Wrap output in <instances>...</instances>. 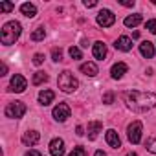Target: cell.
<instances>
[{"label": "cell", "instance_id": "6da1fadb", "mask_svg": "<svg viewBox=\"0 0 156 156\" xmlns=\"http://www.w3.org/2000/svg\"><path fill=\"white\" fill-rule=\"evenodd\" d=\"M121 98H123V103L127 105V108L136 114H143L156 107V94H152V92L129 90V92H123Z\"/></svg>", "mask_w": 156, "mask_h": 156}, {"label": "cell", "instance_id": "7a4b0ae2", "mask_svg": "<svg viewBox=\"0 0 156 156\" xmlns=\"http://www.w3.org/2000/svg\"><path fill=\"white\" fill-rule=\"evenodd\" d=\"M22 33V26L17 20H9L2 26V31H0V41H2L4 46H11L17 42V39Z\"/></svg>", "mask_w": 156, "mask_h": 156}, {"label": "cell", "instance_id": "3957f363", "mask_svg": "<svg viewBox=\"0 0 156 156\" xmlns=\"http://www.w3.org/2000/svg\"><path fill=\"white\" fill-rule=\"evenodd\" d=\"M57 85H59V88H61L62 92H66V94H72V92H75L77 88H79V81H77V77H75L72 72H68V70H64V72L59 73Z\"/></svg>", "mask_w": 156, "mask_h": 156}, {"label": "cell", "instance_id": "277c9868", "mask_svg": "<svg viewBox=\"0 0 156 156\" xmlns=\"http://www.w3.org/2000/svg\"><path fill=\"white\" fill-rule=\"evenodd\" d=\"M26 110L28 108H26V105L22 101H13V103H9L6 107V116L11 118V119H19V118H22L26 114Z\"/></svg>", "mask_w": 156, "mask_h": 156}, {"label": "cell", "instance_id": "5b68a950", "mask_svg": "<svg viewBox=\"0 0 156 156\" xmlns=\"http://www.w3.org/2000/svg\"><path fill=\"white\" fill-rule=\"evenodd\" d=\"M141 132H143V125L141 121H132L129 127H127V138L130 143H140L141 141Z\"/></svg>", "mask_w": 156, "mask_h": 156}, {"label": "cell", "instance_id": "8992f818", "mask_svg": "<svg viewBox=\"0 0 156 156\" xmlns=\"http://www.w3.org/2000/svg\"><path fill=\"white\" fill-rule=\"evenodd\" d=\"M116 22V15L110 11V9H101L98 13V24L101 28H110L112 24Z\"/></svg>", "mask_w": 156, "mask_h": 156}, {"label": "cell", "instance_id": "52a82bcc", "mask_svg": "<svg viewBox=\"0 0 156 156\" xmlns=\"http://www.w3.org/2000/svg\"><path fill=\"white\" fill-rule=\"evenodd\" d=\"M53 118L59 121V123H62V121H66L68 118H70V114H72V110H70V107L66 105V103H59V105H55V108H53Z\"/></svg>", "mask_w": 156, "mask_h": 156}, {"label": "cell", "instance_id": "ba28073f", "mask_svg": "<svg viewBox=\"0 0 156 156\" xmlns=\"http://www.w3.org/2000/svg\"><path fill=\"white\" fill-rule=\"evenodd\" d=\"M9 90L11 92H24L26 90V87H28V81H26V77L24 75H20V73H15L13 77H11V83H9Z\"/></svg>", "mask_w": 156, "mask_h": 156}, {"label": "cell", "instance_id": "9c48e42d", "mask_svg": "<svg viewBox=\"0 0 156 156\" xmlns=\"http://www.w3.org/2000/svg\"><path fill=\"white\" fill-rule=\"evenodd\" d=\"M127 70H129V66H127L123 61L114 62L112 68H110V77H112V79H121V77L127 73Z\"/></svg>", "mask_w": 156, "mask_h": 156}, {"label": "cell", "instance_id": "30bf717a", "mask_svg": "<svg viewBox=\"0 0 156 156\" xmlns=\"http://www.w3.org/2000/svg\"><path fill=\"white\" fill-rule=\"evenodd\" d=\"M50 154L51 156H64V141L61 138H53L50 141Z\"/></svg>", "mask_w": 156, "mask_h": 156}, {"label": "cell", "instance_id": "8fae6325", "mask_svg": "<svg viewBox=\"0 0 156 156\" xmlns=\"http://www.w3.org/2000/svg\"><path fill=\"white\" fill-rule=\"evenodd\" d=\"M92 53H94V57H96L98 61H105V57H107V44L101 42V41L94 42V46H92Z\"/></svg>", "mask_w": 156, "mask_h": 156}, {"label": "cell", "instance_id": "7c38bea8", "mask_svg": "<svg viewBox=\"0 0 156 156\" xmlns=\"http://www.w3.org/2000/svg\"><path fill=\"white\" fill-rule=\"evenodd\" d=\"M105 140H107V143H108L112 149H119V147H121V140H119V136H118V132H116L114 129H108V130H107Z\"/></svg>", "mask_w": 156, "mask_h": 156}, {"label": "cell", "instance_id": "4fadbf2b", "mask_svg": "<svg viewBox=\"0 0 156 156\" xmlns=\"http://www.w3.org/2000/svg\"><path fill=\"white\" fill-rule=\"evenodd\" d=\"M116 50H119V51H130L132 50V39L130 37H127V35H121L118 41H116Z\"/></svg>", "mask_w": 156, "mask_h": 156}, {"label": "cell", "instance_id": "5bb4252c", "mask_svg": "<svg viewBox=\"0 0 156 156\" xmlns=\"http://www.w3.org/2000/svg\"><path fill=\"white\" fill-rule=\"evenodd\" d=\"M39 140H41V134H39L37 130H28V132L22 134V143L28 145V147H33Z\"/></svg>", "mask_w": 156, "mask_h": 156}, {"label": "cell", "instance_id": "9a60e30c", "mask_svg": "<svg viewBox=\"0 0 156 156\" xmlns=\"http://www.w3.org/2000/svg\"><path fill=\"white\" fill-rule=\"evenodd\" d=\"M154 44L152 42H149V41H143L141 44H140V53L145 57V59H152L154 57Z\"/></svg>", "mask_w": 156, "mask_h": 156}, {"label": "cell", "instance_id": "2e32d148", "mask_svg": "<svg viewBox=\"0 0 156 156\" xmlns=\"http://www.w3.org/2000/svg\"><path fill=\"white\" fill-rule=\"evenodd\" d=\"M81 72H83L85 75H88V77H96L99 70H98V64H96V62L88 61V62H83V64H81Z\"/></svg>", "mask_w": 156, "mask_h": 156}, {"label": "cell", "instance_id": "e0dca14e", "mask_svg": "<svg viewBox=\"0 0 156 156\" xmlns=\"http://www.w3.org/2000/svg\"><path fill=\"white\" fill-rule=\"evenodd\" d=\"M53 99H55V92H53V90H41V92H39V103H41L42 107L50 105Z\"/></svg>", "mask_w": 156, "mask_h": 156}, {"label": "cell", "instance_id": "ac0fdd59", "mask_svg": "<svg viewBox=\"0 0 156 156\" xmlns=\"http://www.w3.org/2000/svg\"><path fill=\"white\" fill-rule=\"evenodd\" d=\"M101 130H103L101 121H90L88 123V140H96Z\"/></svg>", "mask_w": 156, "mask_h": 156}, {"label": "cell", "instance_id": "d6986e66", "mask_svg": "<svg viewBox=\"0 0 156 156\" xmlns=\"http://www.w3.org/2000/svg\"><path fill=\"white\" fill-rule=\"evenodd\" d=\"M20 13H22L24 17H28V19H33V17L37 15V8H35V4H31V2H24V4L20 6Z\"/></svg>", "mask_w": 156, "mask_h": 156}, {"label": "cell", "instance_id": "ffe728a7", "mask_svg": "<svg viewBox=\"0 0 156 156\" xmlns=\"http://www.w3.org/2000/svg\"><path fill=\"white\" fill-rule=\"evenodd\" d=\"M141 20H143L141 13H134V15H129V17H125L123 24H125L127 28H136L138 24H141Z\"/></svg>", "mask_w": 156, "mask_h": 156}, {"label": "cell", "instance_id": "44dd1931", "mask_svg": "<svg viewBox=\"0 0 156 156\" xmlns=\"http://www.w3.org/2000/svg\"><path fill=\"white\" fill-rule=\"evenodd\" d=\"M46 81H48V75H46L44 72H35V73H33L31 83H33L35 87H39V85H42V83H46Z\"/></svg>", "mask_w": 156, "mask_h": 156}, {"label": "cell", "instance_id": "7402d4cb", "mask_svg": "<svg viewBox=\"0 0 156 156\" xmlns=\"http://www.w3.org/2000/svg\"><path fill=\"white\" fill-rule=\"evenodd\" d=\"M44 37H46V30L41 26V28H37L33 33H31V41H35V42H39V41H44Z\"/></svg>", "mask_w": 156, "mask_h": 156}, {"label": "cell", "instance_id": "603a6c76", "mask_svg": "<svg viewBox=\"0 0 156 156\" xmlns=\"http://www.w3.org/2000/svg\"><path fill=\"white\" fill-rule=\"evenodd\" d=\"M68 53H70V57H72L73 61H79V59H83V53H81V50L77 48V46H72V48L68 50Z\"/></svg>", "mask_w": 156, "mask_h": 156}, {"label": "cell", "instance_id": "cb8c5ba5", "mask_svg": "<svg viewBox=\"0 0 156 156\" xmlns=\"http://www.w3.org/2000/svg\"><path fill=\"white\" fill-rule=\"evenodd\" d=\"M145 145H147V151H149V152L156 154V138H149Z\"/></svg>", "mask_w": 156, "mask_h": 156}, {"label": "cell", "instance_id": "d4e9b609", "mask_svg": "<svg viewBox=\"0 0 156 156\" xmlns=\"http://www.w3.org/2000/svg\"><path fill=\"white\" fill-rule=\"evenodd\" d=\"M13 9H15V6H13L11 2H0V11L9 13V11H13Z\"/></svg>", "mask_w": 156, "mask_h": 156}, {"label": "cell", "instance_id": "484cf974", "mask_svg": "<svg viewBox=\"0 0 156 156\" xmlns=\"http://www.w3.org/2000/svg\"><path fill=\"white\" fill-rule=\"evenodd\" d=\"M68 156H87V151H85V147H73V151Z\"/></svg>", "mask_w": 156, "mask_h": 156}, {"label": "cell", "instance_id": "4316f807", "mask_svg": "<svg viewBox=\"0 0 156 156\" xmlns=\"http://www.w3.org/2000/svg\"><path fill=\"white\" fill-rule=\"evenodd\" d=\"M51 57H53V61H55V62L62 61V50H61V48H53V51H51Z\"/></svg>", "mask_w": 156, "mask_h": 156}, {"label": "cell", "instance_id": "83f0119b", "mask_svg": "<svg viewBox=\"0 0 156 156\" xmlns=\"http://www.w3.org/2000/svg\"><path fill=\"white\" fill-rule=\"evenodd\" d=\"M145 30H149L151 33H156V20H154V19L147 20V22H145Z\"/></svg>", "mask_w": 156, "mask_h": 156}, {"label": "cell", "instance_id": "f1b7e54d", "mask_svg": "<svg viewBox=\"0 0 156 156\" xmlns=\"http://www.w3.org/2000/svg\"><path fill=\"white\" fill-rule=\"evenodd\" d=\"M103 103H105V105H112V103H114V94H112V92L103 94Z\"/></svg>", "mask_w": 156, "mask_h": 156}, {"label": "cell", "instance_id": "f546056e", "mask_svg": "<svg viewBox=\"0 0 156 156\" xmlns=\"http://www.w3.org/2000/svg\"><path fill=\"white\" fill-rule=\"evenodd\" d=\"M42 62H44V55H42V53H35V55H33V64L41 66Z\"/></svg>", "mask_w": 156, "mask_h": 156}, {"label": "cell", "instance_id": "4dcf8cb0", "mask_svg": "<svg viewBox=\"0 0 156 156\" xmlns=\"http://www.w3.org/2000/svg\"><path fill=\"white\" fill-rule=\"evenodd\" d=\"M119 4H121V6H125V8H134V4H136V2H134V0H119Z\"/></svg>", "mask_w": 156, "mask_h": 156}, {"label": "cell", "instance_id": "1f68e13d", "mask_svg": "<svg viewBox=\"0 0 156 156\" xmlns=\"http://www.w3.org/2000/svg\"><path fill=\"white\" fill-rule=\"evenodd\" d=\"M87 8H96L98 6V2H96V0H85V2H83Z\"/></svg>", "mask_w": 156, "mask_h": 156}, {"label": "cell", "instance_id": "d6a6232c", "mask_svg": "<svg viewBox=\"0 0 156 156\" xmlns=\"http://www.w3.org/2000/svg\"><path fill=\"white\" fill-rule=\"evenodd\" d=\"M8 73V66H6V62H2L0 64V75H6Z\"/></svg>", "mask_w": 156, "mask_h": 156}, {"label": "cell", "instance_id": "836d02e7", "mask_svg": "<svg viewBox=\"0 0 156 156\" xmlns=\"http://www.w3.org/2000/svg\"><path fill=\"white\" fill-rule=\"evenodd\" d=\"M75 134H77V136H83V134H85V129H83L81 125H77V129H75Z\"/></svg>", "mask_w": 156, "mask_h": 156}, {"label": "cell", "instance_id": "e575fe53", "mask_svg": "<svg viewBox=\"0 0 156 156\" xmlns=\"http://www.w3.org/2000/svg\"><path fill=\"white\" fill-rule=\"evenodd\" d=\"M24 156H42V154H41L39 151H28V152H26Z\"/></svg>", "mask_w": 156, "mask_h": 156}, {"label": "cell", "instance_id": "d590c367", "mask_svg": "<svg viewBox=\"0 0 156 156\" xmlns=\"http://www.w3.org/2000/svg\"><path fill=\"white\" fill-rule=\"evenodd\" d=\"M94 156H107V152H103V151H96Z\"/></svg>", "mask_w": 156, "mask_h": 156}, {"label": "cell", "instance_id": "8d00e7d4", "mask_svg": "<svg viewBox=\"0 0 156 156\" xmlns=\"http://www.w3.org/2000/svg\"><path fill=\"white\" fill-rule=\"evenodd\" d=\"M127 156H138V154H136V152H129Z\"/></svg>", "mask_w": 156, "mask_h": 156}]
</instances>
